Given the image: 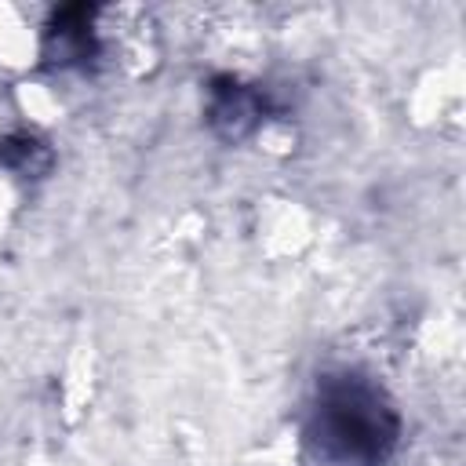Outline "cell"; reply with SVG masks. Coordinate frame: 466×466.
I'll list each match as a JSON object with an SVG mask.
<instances>
[{"mask_svg":"<svg viewBox=\"0 0 466 466\" xmlns=\"http://www.w3.org/2000/svg\"><path fill=\"white\" fill-rule=\"evenodd\" d=\"M397 411L371 379L346 368L317 379L306 415V444L320 462L382 466L397 444Z\"/></svg>","mask_w":466,"mask_h":466,"instance_id":"6da1fadb","label":"cell"},{"mask_svg":"<svg viewBox=\"0 0 466 466\" xmlns=\"http://www.w3.org/2000/svg\"><path fill=\"white\" fill-rule=\"evenodd\" d=\"M0 164L18 178H44L55 164L51 149L36 135H11L0 142Z\"/></svg>","mask_w":466,"mask_h":466,"instance_id":"3957f363","label":"cell"},{"mask_svg":"<svg viewBox=\"0 0 466 466\" xmlns=\"http://www.w3.org/2000/svg\"><path fill=\"white\" fill-rule=\"evenodd\" d=\"M262 116V98L251 87H240L237 80H226L218 87H211V106H208V120L218 135L226 138H240L248 135Z\"/></svg>","mask_w":466,"mask_h":466,"instance_id":"7a4b0ae2","label":"cell"}]
</instances>
